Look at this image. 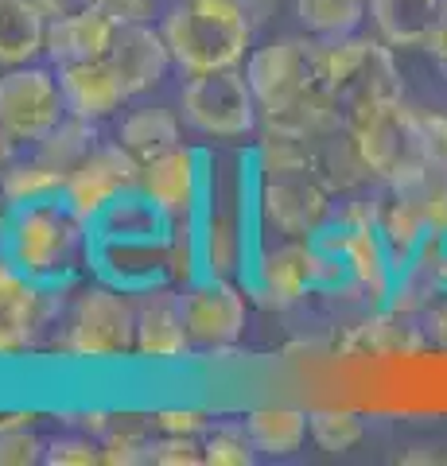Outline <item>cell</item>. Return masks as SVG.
Here are the masks:
<instances>
[{"label": "cell", "instance_id": "6da1fadb", "mask_svg": "<svg viewBox=\"0 0 447 466\" xmlns=\"http://www.w3.org/2000/svg\"><path fill=\"white\" fill-rule=\"evenodd\" d=\"M0 253L27 280L75 288L90 276V222L63 195L16 202L0 218Z\"/></svg>", "mask_w": 447, "mask_h": 466}, {"label": "cell", "instance_id": "7a4b0ae2", "mask_svg": "<svg viewBox=\"0 0 447 466\" xmlns=\"http://www.w3.org/2000/svg\"><path fill=\"white\" fill-rule=\"evenodd\" d=\"M51 354L78 366H121L137 358V296L97 276L70 288L59 327L51 334Z\"/></svg>", "mask_w": 447, "mask_h": 466}, {"label": "cell", "instance_id": "3957f363", "mask_svg": "<svg viewBox=\"0 0 447 466\" xmlns=\"http://www.w3.org/2000/svg\"><path fill=\"white\" fill-rule=\"evenodd\" d=\"M160 32L183 75L234 70L257 47V20L238 0H168Z\"/></svg>", "mask_w": 447, "mask_h": 466}, {"label": "cell", "instance_id": "277c9868", "mask_svg": "<svg viewBox=\"0 0 447 466\" xmlns=\"http://www.w3.org/2000/svg\"><path fill=\"white\" fill-rule=\"evenodd\" d=\"M320 82L339 97L342 113L393 106L405 97L397 51L378 35L354 32L342 39H320Z\"/></svg>", "mask_w": 447, "mask_h": 466}, {"label": "cell", "instance_id": "5b68a950", "mask_svg": "<svg viewBox=\"0 0 447 466\" xmlns=\"http://www.w3.org/2000/svg\"><path fill=\"white\" fill-rule=\"evenodd\" d=\"M176 106L183 113L187 133L214 144H249L261 128V106H257L241 66L183 75Z\"/></svg>", "mask_w": 447, "mask_h": 466}, {"label": "cell", "instance_id": "8992f818", "mask_svg": "<svg viewBox=\"0 0 447 466\" xmlns=\"http://www.w3.org/2000/svg\"><path fill=\"white\" fill-rule=\"evenodd\" d=\"M339 198L320 179V171L296 175H257L253 171V210L257 233L265 238H315L330 218H335Z\"/></svg>", "mask_w": 447, "mask_h": 466}, {"label": "cell", "instance_id": "52a82bcc", "mask_svg": "<svg viewBox=\"0 0 447 466\" xmlns=\"http://www.w3.org/2000/svg\"><path fill=\"white\" fill-rule=\"evenodd\" d=\"M245 78L257 97L261 113H277L292 106L304 94H311L320 82V39L300 32V35H277L257 43L245 58Z\"/></svg>", "mask_w": 447, "mask_h": 466}, {"label": "cell", "instance_id": "ba28073f", "mask_svg": "<svg viewBox=\"0 0 447 466\" xmlns=\"http://www.w3.org/2000/svg\"><path fill=\"white\" fill-rule=\"evenodd\" d=\"M346 128L358 140V152L370 164L373 179L381 187L397 183L401 175H409L412 167L424 164V140H421V125H416V109L412 101H393V106H378V109H362L346 116Z\"/></svg>", "mask_w": 447, "mask_h": 466}, {"label": "cell", "instance_id": "9c48e42d", "mask_svg": "<svg viewBox=\"0 0 447 466\" xmlns=\"http://www.w3.org/2000/svg\"><path fill=\"white\" fill-rule=\"evenodd\" d=\"M66 116V97L59 86V66L39 63L5 66L0 75V128L32 148Z\"/></svg>", "mask_w": 447, "mask_h": 466}, {"label": "cell", "instance_id": "30bf717a", "mask_svg": "<svg viewBox=\"0 0 447 466\" xmlns=\"http://www.w3.org/2000/svg\"><path fill=\"white\" fill-rule=\"evenodd\" d=\"M241 280L249 288L257 308L296 311L300 303L315 296L311 245L296 238H265V233H257V249Z\"/></svg>", "mask_w": 447, "mask_h": 466}, {"label": "cell", "instance_id": "8fae6325", "mask_svg": "<svg viewBox=\"0 0 447 466\" xmlns=\"http://www.w3.org/2000/svg\"><path fill=\"white\" fill-rule=\"evenodd\" d=\"M249 303L253 296L245 280L229 276H195L191 284H183V315L198 354L234 350L249 327Z\"/></svg>", "mask_w": 447, "mask_h": 466}, {"label": "cell", "instance_id": "7c38bea8", "mask_svg": "<svg viewBox=\"0 0 447 466\" xmlns=\"http://www.w3.org/2000/svg\"><path fill=\"white\" fill-rule=\"evenodd\" d=\"M207 171H210V148L203 144H176L160 156L140 164L137 191L160 210L171 226L195 222L198 207L207 195Z\"/></svg>", "mask_w": 447, "mask_h": 466}, {"label": "cell", "instance_id": "4fadbf2b", "mask_svg": "<svg viewBox=\"0 0 447 466\" xmlns=\"http://www.w3.org/2000/svg\"><path fill=\"white\" fill-rule=\"evenodd\" d=\"M137 183H140V159L133 152H125L121 144L106 133L90 148V156L66 175L63 198L86 218V222H94L109 202L137 191Z\"/></svg>", "mask_w": 447, "mask_h": 466}, {"label": "cell", "instance_id": "5bb4252c", "mask_svg": "<svg viewBox=\"0 0 447 466\" xmlns=\"http://www.w3.org/2000/svg\"><path fill=\"white\" fill-rule=\"evenodd\" d=\"M198 358L183 315V288L160 284L137 296V361L144 366H183Z\"/></svg>", "mask_w": 447, "mask_h": 466}, {"label": "cell", "instance_id": "9a60e30c", "mask_svg": "<svg viewBox=\"0 0 447 466\" xmlns=\"http://www.w3.org/2000/svg\"><path fill=\"white\" fill-rule=\"evenodd\" d=\"M109 63L117 66V75L125 82L128 97H152L160 94L176 70V58H171V47L160 32V24L140 20V24H121L117 39H113Z\"/></svg>", "mask_w": 447, "mask_h": 466}, {"label": "cell", "instance_id": "2e32d148", "mask_svg": "<svg viewBox=\"0 0 447 466\" xmlns=\"http://www.w3.org/2000/svg\"><path fill=\"white\" fill-rule=\"evenodd\" d=\"M171 238V233H168ZM168 238L160 241H106L90 238V276L121 291H152L168 280Z\"/></svg>", "mask_w": 447, "mask_h": 466}, {"label": "cell", "instance_id": "e0dca14e", "mask_svg": "<svg viewBox=\"0 0 447 466\" xmlns=\"http://www.w3.org/2000/svg\"><path fill=\"white\" fill-rule=\"evenodd\" d=\"M59 86L66 97V113L82 116L94 125H113L125 113L128 97L125 82L117 75V66L106 58H90V63H66L59 66Z\"/></svg>", "mask_w": 447, "mask_h": 466}, {"label": "cell", "instance_id": "ac0fdd59", "mask_svg": "<svg viewBox=\"0 0 447 466\" xmlns=\"http://www.w3.org/2000/svg\"><path fill=\"white\" fill-rule=\"evenodd\" d=\"M183 133H187V125H183L179 106H164V101H152V97L128 101L125 113L109 128V137L117 140L125 152H133L140 164L183 144Z\"/></svg>", "mask_w": 447, "mask_h": 466}, {"label": "cell", "instance_id": "d6986e66", "mask_svg": "<svg viewBox=\"0 0 447 466\" xmlns=\"http://www.w3.org/2000/svg\"><path fill=\"white\" fill-rule=\"evenodd\" d=\"M121 20L109 8L94 5L78 12V16L51 20L47 27V63L66 66V63H90V58H106L113 51Z\"/></svg>", "mask_w": 447, "mask_h": 466}, {"label": "cell", "instance_id": "ffe728a7", "mask_svg": "<svg viewBox=\"0 0 447 466\" xmlns=\"http://www.w3.org/2000/svg\"><path fill=\"white\" fill-rule=\"evenodd\" d=\"M241 420L261 459H292L311 443L308 408L300 404H288V400L253 404L241 412Z\"/></svg>", "mask_w": 447, "mask_h": 466}, {"label": "cell", "instance_id": "44dd1931", "mask_svg": "<svg viewBox=\"0 0 447 466\" xmlns=\"http://www.w3.org/2000/svg\"><path fill=\"white\" fill-rule=\"evenodd\" d=\"M443 16L440 0H370V27L397 55L421 51L428 32Z\"/></svg>", "mask_w": 447, "mask_h": 466}, {"label": "cell", "instance_id": "7402d4cb", "mask_svg": "<svg viewBox=\"0 0 447 466\" xmlns=\"http://www.w3.org/2000/svg\"><path fill=\"white\" fill-rule=\"evenodd\" d=\"M47 12L36 0H0V66L47 58Z\"/></svg>", "mask_w": 447, "mask_h": 466}, {"label": "cell", "instance_id": "603a6c76", "mask_svg": "<svg viewBox=\"0 0 447 466\" xmlns=\"http://www.w3.org/2000/svg\"><path fill=\"white\" fill-rule=\"evenodd\" d=\"M315 171H320V179L330 187V195L335 198H346V195H358V191H370V187H381L373 179L370 164L358 152V140L350 137V128H339V133H330L327 140L315 144Z\"/></svg>", "mask_w": 447, "mask_h": 466}, {"label": "cell", "instance_id": "cb8c5ba5", "mask_svg": "<svg viewBox=\"0 0 447 466\" xmlns=\"http://www.w3.org/2000/svg\"><path fill=\"white\" fill-rule=\"evenodd\" d=\"M168 233L171 222L140 191H128L117 202H109L90 222V238H106V241H160Z\"/></svg>", "mask_w": 447, "mask_h": 466}, {"label": "cell", "instance_id": "d4e9b609", "mask_svg": "<svg viewBox=\"0 0 447 466\" xmlns=\"http://www.w3.org/2000/svg\"><path fill=\"white\" fill-rule=\"evenodd\" d=\"M378 233H381L385 249H389V257H393V265L401 272V268H409V260L424 245V238L432 233V222L421 214L416 202H409L405 195H397V191H389V187H381Z\"/></svg>", "mask_w": 447, "mask_h": 466}, {"label": "cell", "instance_id": "484cf974", "mask_svg": "<svg viewBox=\"0 0 447 466\" xmlns=\"http://www.w3.org/2000/svg\"><path fill=\"white\" fill-rule=\"evenodd\" d=\"M292 12L315 39H342L370 24V0H292Z\"/></svg>", "mask_w": 447, "mask_h": 466}, {"label": "cell", "instance_id": "4316f807", "mask_svg": "<svg viewBox=\"0 0 447 466\" xmlns=\"http://www.w3.org/2000/svg\"><path fill=\"white\" fill-rule=\"evenodd\" d=\"M308 428H311V447L323 455H350V451L366 440V412L346 404H320L308 408Z\"/></svg>", "mask_w": 447, "mask_h": 466}, {"label": "cell", "instance_id": "83f0119b", "mask_svg": "<svg viewBox=\"0 0 447 466\" xmlns=\"http://www.w3.org/2000/svg\"><path fill=\"white\" fill-rule=\"evenodd\" d=\"M156 428L148 412H117L102 435V466H152Z\"/></svg>", "mask_w": 447, "mask_h": 466}, {"label": "cell", "instance_id": "f1b7e54d", "mask_svg": "<svg viewBox=\"0 0 447 466\" xmlns=\"http://www.w3.org/2000/svg\"><path fill=\"white\" fill-rule=\"evenodd\" d=\"M63 183H66V175L59 167H51L47 159L36 156L32 148H24L5 171H0V191H5L8 207H16V202H36V198L63 195Z\"/></svg>", "mask_w": 447, "mask_h": 466}, {"label": "cell", "instance_id": "f546056e", "mask_svg": "<svg viewBox=\"0 0 447 466\" xmlns=\"http://www.w3.org/2000/svg\"><path fill=\"white\" fill-rule=\"evenodd\" d=\"M102 137H106V125H94V121H82V116L66 113L47 137H43L39 144H32V152L47 159L51 167H59L63 175H70L86 156H90V148Z\"/></svg>", "mask_w": 447, "mask_h": 466}, {"label": "cell", "instance_id": "4dcf8cb0", "mask_svg": "<svg viewBox=\"0 0 447 466\" xmlns=\"http://www.w3.org/2000/svg\"><path fill=\"white\" fill-rule=\"evenodd\" d=\"M203 455H207V466H253V462H261L241 416L238 420H210V428L203 431Z\"/></svg>", "mask_w": 447, "mask_h": 466}, {"label": "cell", "instance_id": "1f68e13d", "mask_svg": "<svg viewBox=\"0 0 447 466\" xmlns=\"http://www.w3.org/2000/svg\"><path fill=\"white\" fill-rule=\"evenodd\" d=\"M47 466H102V440L75 428H63L59 435H47Z\"/></svg>", "mask_w": 447, "mask_h": 466}, {"label": "cell", "instance_id": "d6a6232c", "mask_svg": "<svg viewBox=\"0 0 447 466\" xmlns=\"http://www.w3.org/2000/svg\"><path fill=\"white\" fill-rule=\"evenodd\" d=\"M148 416L156 435H203L214 420L207 408H195V404H160Z\"/></svg>", "mask_w": 447, "mask_h": 466}, {"label": "cell", "instance_id": "836d02e7", "mask_svg": "<svg viewBox=\"0 0 447 466\" xmlns=\"http://www.w3.org/2000/svg\"><path fill=\"white\" fill-rule=\"evenodd\" d=\"M152 466H207L203 435H156Z\"/></svg>", "mask_w": 447, "mask_h": 466}, {"label": "cell", "instance_id": "e575fe53", "mask_svg": "<svg viewBox=\"0 0 447 466\" xmlns=\"http://www.w3.org/2000/svg\"><path fill=\"white\" fill-rule=\"evenodd\" d=\"M47 455V440L36 428L0 431V466H39Z\"/></svg>", "mask_w": 447, "mask_h": 466}, {"label": "cell", "instance_id": "d590c367", "mask_svg": "<svg viewBox=\"0 0 447 466\" xmlns=\"http://www.w3.org/2000/svg\"><path fill=\"white\" fill-rule=\"evenodd\" d=\"M416 109V125H421V140H424V156L447 164V106H412Z\"/></svg>", "mask_w": 447, "mask_h": 466}, {"label": "cell", "instance_id": "8d00e7d4", "mask_svg": "<svg viewBox=\"0 0 447 466\" xmlns=\"http://www.w3.org/2000/svg\"><path fill=\"white\" fill-rule=\"evenodd\" d=\"M97 5L109 8L121 24H140V20L160 24L164 8H168V0H97Z\"/></svg>", "mask_w": 447, "mask_h": 466}, {"label": "cell", "instance_id": "74e56055", "mask_svg": "<svg viewBox=\"0 0 447 466\" xmlns=\"http://www.w3.org/2000/svg\"><path fill=\"white\" fill-rule=\"evenodd\" d=\"M421 323H424V334H428L432 350L447 354V291H440V296L428 303V311L421 315Z\"/></svg>", "mask_w": 447, "mask_h": 466}, {"label": "cell", "instance_id": "f35d334b", "mask_svg": "<svg viewBox=\"0 0 447 466\" xmlns=\"http://www.w3.org/2000/svg\"><path fill=\"white\" fill-rule=\"evenodd\" d=\"M393 462L401 466H447V447L443 443H409V447H401Z\"/></svg>", "mask_w": 447, "mask_h": 466}, {"label": "cell", "instance_id": "ab89813d", "mask_svg": "<svg viewBox=\"0 0 447 466\" xmlns=\"http://www.w3.org/2000/svg\"><path fill=\"white\" fill-rule=\"evenodd\" d=\"M432 63H436V70L447 78V16H440L436 20V27L428 32V39H424V47H421Z\"/></svg>", "mask_w": 447, "mask_h": 466}, {"label": "cell", "instance_id": "60d3db41", "mask_svg": "<svg viewBox=\"0 0 447 466\" xmlns=\"http://www.w3.org/2000/svg\"><path fill=\"white\" fill-rule=\"evenodd\" d=\"M43 420L39 408H0V431H20V428H36Z\"/></svg>", "mask_w": 447, "mask_h": 466}, {"label": "cell", "instance_id": "b9f144b4", "mask_svg": "<svg viewBox=\"0 0 447 466\" xmlns=\"http://www.w3.org/2000/svg\"><path fill=\"white\" fill-rule=\"evenodd\" d=\"M36 5L47 12V20H63V16H78V12L94 8L97 0H36Z\"/></svg>", "mask_w": 447, "mask_h": 466}, {"label": "cell", "instance_id": "7bdbcfd3", "mask_svg": "<svg viewBox=\"0 0 447 466\" xmlns=\"http://www.w3.org/2000/svg\"><path fill=\"white\" fill-rule=\"evenodd\" d=\"M20 152H24V144L12 137V133H5V128H0V171H5Z\"/></svg>", "mask_w": 447, "mask_h": 466}, {"label": "cell", "instance_id": "ee69618b", "mask_svg": "<svg viewBox=\"0 0 447 466\" xmlns=\"http://www.w3.org/2000/svg\"><path fill=\"white\" fill-rule=\"evenodd\" d=\"M5 210H8V198H5V191H0V218H5Z\"/></svg>", "mask_w": 447, "mask_h": 466}, {"label": "cell", "instance_id": "f6af8a7d", "mask_svg": "<svg viewBox=\"0 0 447 466\" xmlns=\"http://www.w3.org/2000/svg\"><path fill=\"white\" fill-rule=\"evenodd\" d=\"M440 12H443V16H447V0H440Z\"/></svg>", "mask_w": 447, "mask_h": 466}]
</instances>
